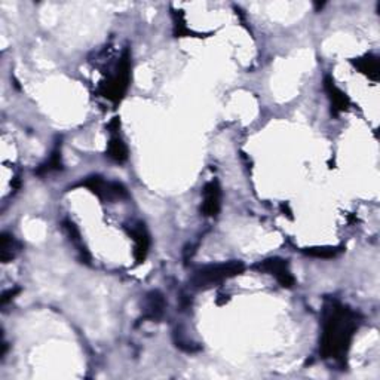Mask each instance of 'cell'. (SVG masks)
I'll use <instances>...</instances> for the list:
<instances>
[{"instance_id": "cell-4", "label": "cell", "mask_w": 380, "mask_h": 380, "mask_svg": "<svg viewBox=\"0 0 380 380\" xmlns=\"http://www.w3.org/2000/svg\"><path fill=\"white\" fill-rule=\"evenodd\" d=\"M83 186H87L91 192L101 199H107V201H115V199L128 196L125 186L116 182H104L101 177H89Z\"/></svg>"}, {"instance_id": "cell-12", "label": "cell", "mask_w": 380, "mask_h": 380, "mask_svg": "<svg viewBox=\"0 0 380 380\" xmlns=\"http://www.w3.org/2000/svg\"><path fill=\"white\" fill-rule=\"evenodd\" d=\"M355 64L358 65L361 72L370 76L372 79L379 78V61L374 56H364V59L358 60Z\"/></svg>"}, {"instance_id": "cell-6", "label": "cell", "mask_w": 380, "mask_h": 380, "mask_svg": "<svg viewBox=\"0 0 380 380\" xmlns=\"http://www.w3.org/2000/svg\"><path fill=\"white\" fill-rule=\"evenodd\" d=\"M202 213L207 217H215L218 213H220L222 208V190L220 184L215 180L213 182L207 183L202 192Z\"/></svg>"}, {"instance_id": "cell-5", "label": "cell", "mask_w": 380, "mask_h": 380, "mask_svg": "<svg viewBox=\"0 0 380 380\" xmlns=\"http://www.w3.org/2000/svg\"><path fill=\"white\" fill-rule=\"evenodd\" d=\"M257 268L263 272H268V273L273 275V277L277 278V281L282 285V287L290 288V287H293L294 282H296V279H294V277L288 269V263L279 257L264 260L257 266Z\"/></svg>"}, {"instance_id": "cell-7", "label": "cell", "mask_w": 380, "mask_h": 380, "mask_svg": "<svg viewBox=\"0 0 380 380\" xmlns=\"http://www.w3.org/2000/svg\"><path fill=\"white\" fill-rule=\"evenodd\" d=\"M128 233L136 244L134 255H136L137 263L145 262L147 257L149 249H150V236H149V232L146 229L145 223H141V222L134 223L131 226V229H128Z\"/></svg>"}, {"instance_id": "cell-9", "label": "cell", "mask_w": 380, "mask_h": 380, "mask_svg": "<svg viewBox=\"0 0 380 380\" xmlns=\"http://www.w3.org/2000/svg\"><path fill=\"white\" fill-rule=\"evenodd\" d=\"M107 156L118 164L125 162L128 159V149L125 146V142H123V140L120 138V136L116 132V129L112 131V137L107 147Z\"/></svg>"}, {"instance_id": "cell-8", "label": "cell", "mask_w": 380, "mask_h": 380, "mask_svg": "<svg viewBox=\"0 0 380 380\" xmlns=\"http://www.w3.org/2000/svg\"><path fill=\"white\" fill-rule=\"evenodd\" d=\"M165 299L159 291H150L145 299V318L146 319H159L162 318L165 312Z\"/></svg>"}, {"instance_id": "cell-3", "label": "cell", "mask_w": 380, "mask_h": 380, "mask_svg": "<svg viewBox=\"0 0 380 380\" xmlns=\"http://www.w3.org/2000/svg\"><path fill=\"white\" fill-rule=\"evenodd\" d=\"M129 79H131V59L128 51H125V54H123L118 64L116 74H113L112 79L107 82V89L104 92L106 94L104 97H107L112 101H119L123 97V94H125L128 89Z\"/></svg>"}, {"instance_id": "cell-1", "label": "cell", "mask_w": 380, "mask_h": 380, "mask_svg": "<svg viewBox=\"0 0 380 380\" xmlns=\"http://www.w3.org/2000/svg\"><path fill=\"white\" fill-rule=\"evenodd\" d=\"M357 317L348 308L332 302L324 310L319 352L326 359H341L349 349L357 330Z\"/></svg>"}, {"instance_id": "cell-2", "label": "cell", "mask_w": 380, "mask_h": 380, "mask_svg": "<svg viewBox=\"0 0 380 380\" xmlns=\"http://www.w3.org/2000/svg\"><path fill=\"white\" fill-rule=\"evenodd\" d=\"M244 271V264L241 262H229L220 264L205 266V268L195 272L192 277V285L195 288H210L213 285L223 282L240 275Z\"/></svg>"}, {"instance_id": "cell-13", "label": "cell", "mask_w": 380, "mask_h": 380, "mask_svg": "<svg viewBox=\"0 0 380 380\" xmlns=\"http://www.w3.org/2000/svg\"><path fill=\"white\" fill-rule=\"evenodd\" d=\"M308 255L312 257H321V259H331L339 254L337 249H310L306 251Z\"/></svg>"}, {"instance_id": "cell-10", "label": "cell", "mask_w": 380, "mask_h": 380, "mask_svg": "<svg viewBox=\"0 0 380 380\" xmlns=\"http://www.w3.org/2000/svg\"><path fill=\"white\" fill-rule=\"evenodd\" d=\"M324 88L328 94V98L332 104V107H335L336 112H345L348 107H349V100L346 97V94L341 92L336 85L335 82H332L328 76L326 78L324 81Z\"/></svg>"}, {"instance_id": "cell-11", "label": "cell", "mask_w": 380, "mask_h": 380, "mask_svg": "<svg viewBox=\"0 0 380 380\" xmlns=\"http://www.w3.org/2000/svg\"><path fill=\"white\" fill-rule=\"evenodd\" d=\"M17 242L14 240L12 235L2 233V246H0V259H2L3 263H8L9 260H12L15 257L17 253Z\"/></svg>"}]
</instances>
